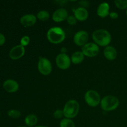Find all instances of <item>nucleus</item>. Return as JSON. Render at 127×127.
<instances>
[{
	"label": "nucleus",
	"mask_w": 127,
	"mask_h": 127,
	"mask_svg": "<svg viewBox=\"0 0 127 127\" xmlns=\"http://www.w3.org/2000/svg\"></svg>",
	"instance_id": "30"
},
{
	"label": "nucleus",
	"mask_w": 127,
	"mask_h": 127,
	"mask_svg": "<svg viewBox=\"0 0 127 127\" xmlns=\"http://www.w3.org/2000/svg\"><path fill=\"white\" fill-rule=\"evenodd\" d=\"M24 122L28 127H33L37 124L38 118L34 114H29L26 117Z\"/></svg>",
	"instance_id": "17"
},
{
	"label": "nucleus",
	"mask_w": 127,
	"mask_h": 127,
	"mask_svg": "<svg viewBox=\"0 0 127 127\" xmlns=\"http://www.w3.org/2000/svg\"><path fill=\"white\" fill-rule=\"evenodd\" d=\"M117 7L120 9H127V0H115L114 1Z\"/></svg>",
	"instance_id": "21"
},
{
	"label": "nucleus",
	"mask_w": 127,
	"mask_h": 127,
	"mask_svg": "<svg viewBox=\"0 0 127 127\" xmlns=\"http://www.w3.org/2000/svg\"><path fill=\"white\" fill-rule=\"evenodd\" d=\"M71 58L66 53H60L56 57V64L61 69H67L70 66Z\"/></svg>",
	"instance_id": "8"
},
{
	"label": "nucleus",
	"mask_w": 127,
	"mask_h": 127,
	"mask_svg": "<svg viewBox=\"0 0 127 127\" xmlns=\"http://www.w3.org/2000/svg\"><path fill=\"white\" fill-rule=\"evenodd\" d=\"M84 55L82 52H76L72 55L71 60L74 64H79L84 60Z\"/></svg>",
	"instance_id": "18"
},
{
	"label": "nucleus",
	"mask_w": 127,
	"mask_h": 127,
	"mask_svg": "<svg viewBox=\"0 0 127 127\" xmlns=\"http://www.w3.org/2000/svg\"><path fill=\"white\" fill-rule=\"evenodd\" d=\"M45 127V126H38V127Z\"/></svg>",
	"instance_id": "28"
},
{
	"label": "nucleus",
	"mask_w": 127,
	"mask_h": 127,
	"mask_svg": "<svg viewBox=\"0 0 127 127\" xmlns=\"http://www.w3.org/2000/svg\"><path fill=\"white\" fill-rule=\"evenodd\" d=\"M6 42V38L2 33H0V46H2Z\"/></svg>",
	"instance_id": "26"
},
{
	"label": "nucleus",
	"mask_w": 127,
	"mask_h": 127,
	"mask_svg": "<svg viewBox=\"0 0 127 127\" xmlns=\"http://www.w3.org/2000/svg\"><path fill=\"white\" fill-rule=\"evenodd\" d=\"M109 16L113 19H116L119 17V14L116 12H112L109 14Z\"/></svg>",
	"instance_id": "27"
},
{
	"label": "nucleus",
	"mask_w": 127,
	"mask_h": 127,
	"mask_svg": "<svg viewBox=\"0 0 127 127\" xmlns=\"http://www.w3.org/2000/svg\"><path fill=\"white\" fill-rule=\"evenodd\" d=\"M37 17L42 21H47L50 18V14L47 11L42 10L37 13Z\"/></svg>",
	"instance_id": "20"
},
{
	"label": "nucleus",
	"mask_w": 127,
	"mask_h": 127,
	"mask_svg": "<svg viewBox=\"0 0 127 127\" xmlns=\"http://www.w3.org/2000/svg\"><path fill=\"white\" fill-rule=\"evenodd\" d=\"M63 110L66 118L73 119L78 115L79 112V103L75 100H69L66 103Z\"/></svg>",
	"instance_id": "3"
},
{
	"label": "nucleus",
	"mask_w": 127,
	"mask_h": 127,
	"mask_svg": "<svg viewBox=\"0 0 127 127\" xmlns=\"http://www.w3.org/2000/svg\"><path fill=\"white\" fill-rule=\"evenodd\" d=\"M85 101L89 106L96 107L101 101L100 96L99 93L94 90H89L84 95Z\"/></svg>",
	"instance_id": "5"
},
{
	"label": "nucleus",
	"mask_w": 127,
	"mask_h": 127,
	"mask_svg": "<svg viewBox=\"0 0 127 127\" xmlns=\"http://www.w3.org/2000/svg\"><path fill=\"white\" fill-rule=\"evenodd\" d=\"M74 16L78 21H84L89 16L88 11L85 7H79L74 10Z\"/></svg>",
	"instance_id": "14"
},
{
	"label": "nucleus",
	"mask_w": 127,
	"mask_h": 127,
	"mask_svg": "<svg viewBox=\"0 0 127 127\" xmlns=\"http://www.w3.org/2000/svg\"><path fill=\"white\" fill-rule=\"evenodd\" d=\"M126 14H127V11H126Z\"/></svg>",
	"instance_id": "29"
},
{
	"label": "nucleus",
	"mask_w": 127,
	"mask_h": 127,
	"mask_svg": "<svg viewBox=\"0 0 127 127\" xmlns=\"http://www.w3.org/2000/svg\"><path fill=\"white\" fill-rule=\"evenodd\" d=\"M38 71L44 76L49 75L52 70L50 61L46 58H40L38 62Z\"/></svg>",
	"instance_id": "6"
},
{
	"label": "nucleus",
	"mask_w": 127,
	"mask_h": 127,
	"mask_svg": "<svg viewBox=\"0 0 127 127\" xmlns=\"http://www.w3.org/2000/svg\"><path fill=\"white\" fill-rule=\"evenodd\" d=\"M25 54V48L21 45H18L11 48L9 52V57L12 60H18Z\"/></svg>",
	"instance_id": "10"
},
{
	"label": "nucleus",
	"mask_w": 127,
	"mask_h": 127,
	"mask_svg": "<svg viewBox=\"0 0 127 127\" xmlns=\"http://www.w3.org/2000/svg\"><path fill=\"white\" fill-rule=\"evenodd\" d=\"M47 39L54 44L62 43L65 39V32L61 27H53L50 29L47 33Z\"/></svg>",
	"instance_id": "2"
},
{
	"label": "nucleus",
	"mask_w": 127,
	"mask_h": 127,
	"mask_svg": "<svg viewBox=\"0 0 127 127\" xmlns=\"http://www.w3.org/2000/svg\"><path fill=\"white\" fill-rule=\"evenodd\" d=\"M68 11L63 8L58 9L53 12L52 15V19L56 22H60L66 20L68 17Z\"/></svg>",
	"instance_id": "11"
},
{
	"label": "nucleus",
	"mask_w": 127,
	"mask_h": 127,
	"mask_svg": "<svg viewBox=\"0 0 127 127\" xmlns=\"http://www.w3.org/2000/svg\"><path fill=\"white\" fill-rule=\"evenodd\" d=\"M30 42V38L29 36L25 35L24 37H22L21 40V45L23 47H26L27 45Z\"/></svg>",
	"instance_id": "25"
},
{
	"label": "nucleus",
	"mask_w": 127,
	"mask_h": 127,
	"mask_svg": "<svg viewBox=\"0 0 127 127\" xmlns=\"http://www.w3.org/2000/svg\"><path fill=\"white\" fill-rule=\"evenodd\" d=\"M82 52L84 56L88 57H94L98 55L99 52V46L95 43H87L82 47Z\"/></svg>",
	"instance_id": "7"
},
{
	"label": "nucleus",
	"mask_w": 127,
	"mask_h": 127,
	"mask_svg": "<svg viewBox=\"0 0 127 127\" xmlns=\"http://www.w3.org/2000/svg\"><path fill=\"white\" fill-rule=\"evenodd\" d=\"M109 9H110V6L107 2H102L97 7V14L98 16L100 17H107L108 15H109Z\"/></svg>",
	"instance_id": "15"
},
{
	"label": "nucleus",
	"mask_w": 127,
	"mask_h": 127,
	"mask_svg": "<svg viewBox=\"0 0 127 127\" xmlns=\"http://www.w3.org/2000/svg\"><path fill=\"white\" fill-rule=\"evenodd\" d=\"M119 100L117 97L114 95H107L101 99L100 106L104 111L109 112L115 110L119 107Z\"/></svg>",
	"instance_id": "4"
},
{
	"label": "nucleus",
	"mask_w": 127,
	"mask_h": 127,
	"mask_svg": "<svg viewBox=\"0 0 127 127\" xmlns=\"http://www.w3.org/2000/svg\"><path fill=\"white\" fill-rule=\"evenodd\" d=\"M67 22L69 24V25H71V26H74L77 23V21L78 20L76 19V18L74 16H69L66 19Z\"/></svg>",
	"instance_id": "24"
},
{
	"label": "nucleus",
	"mask_w": 127,
	"mask_h": 127,
	"mask_svg": "<svg viewBox=\"0 0 127 127\" xmlns=\"http://www.w3.org/2000/svg\"><path fill=\"white\" fill-rule=\"evenodd\" d=\"M60 127H75V124L74 122L70 119L64 118L62 119L60 124Z\"/></svg>",
	"instance_id": "19"
},
{
	"label": "nucleus",
	"mask_w": 127,
	"mask_h": 127,
	"mask_svg": "<svg viewBox=\"0 0 127 127\" xmlns=\"http://www.w3.org/2000/svg\"><path fill=\"white\" fill-rule=\"evenodd\" d=\"M21 112L18 110H10L7 112V115L12 119H18L21 117Z\"/></svg>",
	"instance_id": "22"
},
{
	"label": "nucleus",
	"mask_w": 127,
	"mask_h": 127,
	"mask_svg": "<svg viewBox=\"0 0 127 127\" xmlns=\"http://www.w3.org/2000/svg\"><path fill=\"white\" fill-rule=\"evenodd\" d=\"M3 88L8 93H16L19 89V84L13 79H7L4 82Z\"/></svg>",
	"instance_id": "13"
},
{
	"label": "nucleus",
	"mask_w": 127,
	"mask_h": 127,
	"mask_svg": "<svg viewBox=\"0 0 127 127\" xmlns=\"http://www.w3.org/2000/svg\"><path fill=\"white\" fill-rule=\"evenodd\" d=\"M89 39V34L86 31H81L77 32L74 36L73 41L78 46H84Z\"/></svg>",
	"instance_id": "9"
},
{
	"label": "nucleus",
	"mask_w": 127,
	"mask_h": 127,
	"mask_svg": "<svg viewBox=\"0 0 127 127\" xmlns=\"http://www.w3.org/2000/svg\"><path fill=\"white\" fill-rule=\"evenodd\" d=\"M93 39L94 43L102 47H107L112 40L110 32L105 29H97L93 33Z\"/></svg>",
	"instance_id": "1"
},
{
	"label": "nucleus",
	"mask_w": 127,
	"mask_h": 127,
	"mask_svg": "<svg viewBox=\"0 0 127 127\" xmlns=\"http://www.w3.org/2000/svg\"><path fill=\"white\" fill-rule=\"evenodd\" d=\"M104 55L105 58L110 61L114 60L117 57V52L114 47L107 46L104 50Z\"/></svg>",
	"instance_id": "16"
},
{
	"label": "nucleus",
	"mask_w": 127,
	"mask_h": 127,
	"mask_svg": "<svg viewBox=\"0 0 127 127\" xmlns=\"http://www.w3.org/2000/svg\"><path fill=\"white\" fill-rule=\"evenodd\" d=\"M53 116L55 119H62L63 116H64V113H63V110H60V109H58L56 110L53 113Z\"/></svg>",
	"instance_id": "23"
},
{
	"label": "nucleus",
	"mask_w": 127,
	"mask_h": 127,
	"mask_svg": "<svg viewBox=\"0 0 127 127\" xmlns=\"http://www.w3.org/2000/svg\"><path fill=\"white\" fill-rule=\"evenodd\" d=\"M37 21V17L32 14L24 15L21 17L20 22L24 27H31L35 25Z\"/></svg>",
	"instance_id": "12"
}]
</instances>
